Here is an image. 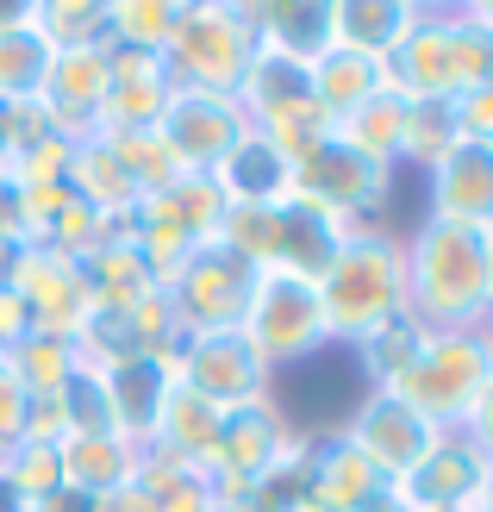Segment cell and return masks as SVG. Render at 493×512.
<instances>
[{"label": "cell", "instance_id": "53", "mask_svg": "<svg viewBox=\"0 0 493 512\" xmlns=\"http://www.w3.org/2000/svg\"><path fill=\"white\" fill-rule=\"evenodd\" d=\"M300 512H319V506H300Z\"/></svg>", "mask_w": 493, "mask_h": 512}, {"label": "cell", "instance_id": "18", "mask_svg": "<svg viewBox=\"0 0 493 512\" xmlns=\"http://www.w3.org/2000/svg\"><path fill=\"white\" fill-rule=\"evenodd\" d=\"M94 381H100V394H107L113 431H125L132 444H150V425H157L163 400L175 388L169 356H113V363H94Z\"/></svg>", "mask_w": 493, "mask_h": 512}, {"label": "cell", "instance_id": "28", "mask_svg": "<svg viewBox=\"0 0 493 512\" xmlns=\"http://www.w3.org/2000/svg\"><path fill=\"white\" fill-rule=\"evenodd\" d=\"M419 13H425L419 0H331V32H337V44L387 63L412 38Z\"/></svg>", "mask_w": 493, "mask_h": 512}, {"label": "cell", "instance_id": "16", "mask_svg": "<svg viewBox=\"0 0 493 512\" xmlns=\"http://www.w3.org/2000/svg\"><path fill=\"white\" fill-rule=\"evenodd\" d=\"M169 94H175V75L163 57L107 44V107H100L94 132H150L163 119Z\"/></svg>", "mask_w": 493, "mask_h": 512}, {"label": "cell", "instance_id": "48", "mask_svg": "<svg viewBox=\"0 0 493 512\" xmlns=\"http://www.w3.org/2000/svg\"><path fill=\"white\" fill-rule=\"evenodd\" d=\"M469 512H493V469H487V481H481V494H475V506Z\"/></svg>", "mask_w": 493, "mask_h": 512}, {"label": "cell", "instance_id": "50", "mask_svg": "<svg viewBox=\"0 0 493 512\" xmlns=\"http://www.w3.org/2000/svg\"><path fill=\"white\" fill-rule=\"evenodd\" d=\"M469 7H475V19H481L487 32H493V0H469Z\"/></svg>", "mask_w": 493, "mask_h": 512}, {"label": "cell", "instance_id": "3", "mask_svg": "<svg viewBox=\"0 0 493 512\" xmlns=\"http://www.w3.org/2000/svg\"><path fill=\"white\" fill-rule=\"evenodd\" d=\"M493 375V338L487 331H425L419 356L387 381V394H400L412 413L437 431H462L475 413V400Z\"/></svg>", "mask_w": 493, "mask_h": 512}, {"label": "cell", "instance_id": "43", "mask_svg": "<svg viewBox=\"0 0 493 512\" xmlns=\"http://www.w3.org/2000/svg\"><path fill=\"white\" fill-rule=\"evenodd\" d=\"M0 238H25V188L13 169H0Z\"/></svg>", "mask_w": 493, "mask_h": 512}, {"label": "cell", "instance_id": "44", "mask_svg": "<svg viewBox=\"0 0 493 512\" xmlns=\"http://www.w3.org/2000/svg\"><path fill=\"white\" fill-rule=\"evenodd\" d=\"M462 431H469V438L481 444V456L493 463V375H487V388H481V400H475V413H469V425H462Z\"/></svg>", "mask_w": 493, "mask_h": 512}, {"label": "cell", "instance_id": "49", "mask_svg": "<svg viewBox=\"0 0 493 512\" xmlns=\"http://www.w3.org/2000/svg\"><path fill=\"white\" fill-rule=\"evenodd\" d=\"M0 512H32V506H25V500H19V494L7 488V481H0Z\"/></svg>", "mask_w": 493, "mask_h": 512}, {"label": "cell", "instance_id": "33", "mask_svg": "<svg viewBox=\"0 0 493 512\" xmlns=\"http://www.w3.org/2000/svg\"><path fill=\"white\" fill-rule=\"evenodd\" d=\"M181 7H188V0H107V32L125 50H150V57H163L169 38H175V25H181Z\"/></svg>", "mask_w": 493, "mask_h": 512}, {"label": "cell", "instance_id": "42", "mask_svg": "<svg viewBox=\"0 0 493 512\" xmlns=\"http://www.w3.org/2000/svg\"><path fill=\"white\" fill-rule=\"evenodd\" d=\"M25 338H32V313L19 306L13 288H0V363H7V356H13Z\"/></svg>", "mask_w": 493, "mask_h": 512}, {"label": "cell", "instance_id": "22", "mask_svg": "<svg viewBox=\"0 0 493 512\" xmlns=\"http://www.w3.org/2000/svg\"><path fill=\"white\" fill-rule=\"evenodd\" d=\"M213 182L225 194V207H275V200L294 194V157L281 144H269L263 132H244L213 169Z\"/></svg>", "mask_w": 493, "mask_h": 512}, {"label": "cell", "instance_id": "21", "mask_svg": "<svg viewBox=\"0 0 493 512\" xmlns=\"http://www.w3.org/2000/svg\"><path fill=\"white\" fill-rule=\"evenodd\" d=\"M63 182H69V194L82 200L88 213H100L107 225H132V213H138V182H132V169L119 163V150H113V138L107 132H88V138H75L69 144V169H63Z\"/></svg>", "mask_w": 493, "mask_h": 512}, {"label": "cell", "instance_id": "5", "mask_svg": "<svg viewBox=\"0 0 493 512\" xmlns=\"http://www.w3.org/2000/svg\"><path fill=\"white\" fill-rule=\"evenodd\" d=\"M238 107H244V125H250V132H263L269 144H281L294 163L331 132V119H325V107H319V94H313V75H306V63L281 57V50H263V44H256L250 75L238 82Z\"/></svg>", "mask_w": 493, "mask_h": 512}, {"label": "cell", "instance_id": "37", "mask_svg": "<svg viewBox=\"0 0 493 512\" xmlns=\"http://www.w3.org/2000/svg\"><path fill=\"white\" fill-rule=\"evenodd\" d=\"M456 113H450V100H412V113H406V144H400V169H437V157L456 144Z\"/></svg>", "mask_w": 493, "mask_h": 512}, {"label": "cell", "instance_id": "47", "mask_svg": "<svg viewBox=\"0 0 493 512\" xmlns=\"http://www.w3.org/2000/svg\"><path fill=\"white\" fill-rule=\"evenodd\" d=\"M19 244H25V238H0V288H7V281H13V263H19Z\"/></svg>", "mask_w": 493, "mask_h": 512}, {"label": "cell", "instance_id": "31", "mask_svg": "<svg viewBox=\"0 0 493 512\" xmlns=\"http://www.w3.org/2000/svg\"><path fill=\"white\" fill-rule=\"evenodd\" d=\"M406 113H412V100L394 94V88H381L375 100H362L356 113H344L331 125L337 138H344L350 150H362L369 163H387V169H400V144H406Z\"/></svg>", "mask_w": 493, "mask_h": 512}, {"label": "cell", "instance_id": "2", "mask_svg": "<svg viewBox=\"0 0 493 512\" xmlns=\"http://www.w3.org/2000/svg\"><path fill=\"white\" fill-rule=\"evenodd\" d=\"M319 306H325L331 344H344V350L375 338L381 325L406 319V238L387 232L381 219L356 225L319 281Z\"/></svg>", "mask_w": 493, "mask_h": 512}, {"label": "cell", "instance_id": "29", "mask_svg": "<svg viewBox=\"0 0 493 512\" xmlns=\"http://www.w3.org/2000/svg\"><path fill=\"white\" fill-rule=\"evenodd\" d=\"M306 75H313V94H319V107H325L331 125L387 88V63L362 57V50H350V44H331L319 63H306Z\"/></svg>", "mask_w": 493, "mask_h": 512}, {"label": "cell", "instance_id": "38", "mask_svg": "<svg viewBox=\"0 0 493 512\" xmlns=\"http://www.w3.org/2000/svg\"><path fill=\"white\" fill-rule=\"evenodd\" d=\"M107 138H113V150H119V163L132 169L138 194H157V188L175 182V175H188V169L169 157V144L157 138V125H150V132H107Z\"/></svg>", "mask_w": 493, "mask_h": 512}, {"label": "cell", "instance_id": "41", "mask_svg": "<svg viewBox=\"0 0 493 512\" xmlns=\"http://www.w3.org/2000/svg\"><path fill=\"white\" fill-rule=\"evenodd\" d=\"M450 113H456V132H462V138L493 144V88H469V94H456V100H450Z\"/></svg>", "mask_w": 493, "mask_h": 512}, {"label": "cell", "instance_id": "6", "mask_svg": "<svg viewBox=\"0 0 493 512\" xmlns=\"http://www.w3.org/2000/svg\"><path fill=\"white\" fill-rule=\"evenodd\" d=\"M300 438L306 431L288 425V413L275 406V394L256 400V406H238V413H225V425H219V444H213V456H206V481L219 488L225 506L250 500L300 450Z\"/></svg>", "mask_w": 493, "mask_h": 512}, {"label": "cell", "instance_id": "25", "mask_svg": "<svg viewBox=\"0 0 493 512\" xmlns=\"http://www.w3.org/2000/svg\"><path fill=\"white\" fill-rule=\"evenodd\" d=\"M82 275H88L94 306H138V300L157 294V275L144 263L138 225H113V232L82 256Z\"/></svg>", "mask_w": 493, "mask_h": 512}, {"label": "cell", "instance_id": "19", "mask_svg": "<svg viewBox=\"0 0 493 512\" xmlns=\"http://www.w3.org/2000/svg\"><path fill=\"white\" fill-rule=\"evenodd\" d=\"M219 219H225V194L213 175H175L169 188L144 194L132 213L144 238H175V244H206L219 232Z\"/></svg>", "mask_w": 493, "mask_h": 512}, {"label": "cell", "instance_id": "52", "mask_svg": "<svg viewBox=\"0 0 493 512\" xmlns=\"http://www.w3.org/2000/svg\"><path fill=\"white\" fill-rule=\"evenodd\" d=\"M375 512H406V506H400V500H394V494H387V500H381V506H375Z\"/></svg>", "mask_w": 493, "mask_h": 512}, {"label": "cell", "instance_id": "9", "mask_svg": "<svg viewBox=\"0 0 493 512\" xmlns=\"http://www.w3.org/2000/svg\"><path fill=\"white\" fill-rule=\"evenodd\" d=\"M175 381L181 388H194L200 400H213L219 413H238V406H256L269 400L275 388V369L256 356V344L244 331H188V338L175 344Z\"/></svg>", "mask_w": 493, "mask_h": 512}, {"label": "cell", "instance_id": "14", "mask_svg": "<svg viewBox=\"0 0 493 512\" xmlns=\"http://www.w3.org/2000/svg\"><path fill=\"white\" fill-rule=\"evenodd\" d=\"M487 456L469 431H437V444L394 481V500L406 512H469L481 481H487Z\"/></svg>", "mask_w": 493, "mask_h": 512}, {"label": "cell", "instance_id": "54", "mask_svg": "<svg viewBox=\"0 0 493 512\" xmlns=\"http://www.w3.org/2000/svg\"><path fill=\"white\" fill-rule=\"evenodd\" d=\"M0 456H7V450H0Z\"/></svg>", "mask_w": 493, "mask_h": 512}, {"label": "cell", "instance_id": "36", "mask_svg": "<svg viewBox=\"0 0 493 512\" xmlns=\"http://www.w3.org/2000/svg\"><path fill=\"white\" fill-rule=\"evenodd\" d=\"M419 344H425V325L419 319H394V325H381L375 338H362L356 344V363H362V381H369V388H387V381H394L412 356H419Z\"/></svg>", "mask_w": 493, "mask_h": 512}, {"label": "cell", "instance_id": "46", "mask_svg": "<svg viewBox=\"0 0 493 512\" xmlns=\"http://www.w3.org/2000/svg\"><path fill=\"white\" fill-rule=\"evenodd\" d=\"M32 512H94V500H88V494H75V488H57L50 500H38Z\"/></svg>", "mask_w": 493, "mask_h": 512}, {"label": "cell", "instance_id": "1", "mask_svg": "<svg viewBox=\"0 0 493 512\" xmlns=\"http://www.w3.org/2000/svg\"><path fill=\"white\" fill-rule=\"evenodd\" d=\"M406 238V313L425 331H487L493 313V232L419 219Z\"/></svg>", "mask_w": 493, "mask_h": 512}, {"label": "cell", "instance_id": "20", "mask_svg": "<svg viewBox=\"0 0 493 512\" xmlns=\"http://www.w3.org/2000/svg\"><path fill=\"white\" fill-rule=\"evenodd\" d=\"M38 100L50 107V119H57L63 138H88L100 125V107H107V44L57 50V63H50Z\"/></svg>", "mask_w": 493, "mask_h": 512}, {"label": "cell", "instance_id": "24", "mask_svg": "<svg viewBox=\"0 0 493 512\" xmlns=\"http://www.w3.org/2000/svg\"><path fill=\"white\" fill-rule=\"evenodd\" d=\"M57 456H63V488L100 500L125 481H138L144 444H132L125 431H69V438H57Z\"/></svg>", "mask_w": 493, "mask_h": 512}, {"label": "cell", "instance_id": "40", "mask_svg": "<svg viewBox=\"0 0 493 512\" xmlns=\"http://www.w3.org/2000/svg\"><path fill=\"white\" fill-rule=\"evenodd\" d=\"M25 431H32V394H25V381L0 363V450H13Z\"/></svg>", "mask_w": 493, "mask_h": 512}, {"label": "cell", "instance_id": "7", "mask_svg": "<svg viewBox=\"0 0 493 512\" xmlns=\"http://www.w3.org/2000/svg\"><path fill=\"white\" fill-rule=\"evenodd\" d=\"M244 338L256 344V356H263L269 369L306 363V356L331 350L325 306H319V281L263 269V275H256V294H250V313H244Z\"/></svg>", "mask_w": 493, "mask_h": 512}, {"label": "cell", "instance_id": "8", "mask_svg": "<svg viewBox=\"0 0 493 512\" xmlns=\"http://www.w3.org/2000/svg\"><path fill=\"white\" fill-rule=\"evenodd\" d=\"M256 263H244L231 244L219 238H206L188 250V263L175 269L169 281V306H175V319L181 331H244V313H250V294H256Z\"/></svg>", "mask_w": 493, "mask_h": 512}, {"label": "cell", "instance_id": "32", "mask_svg": "<svg viewBox=\"0 0 493 512\" xmlns=\"http://www.w3.org/2000/svg\"><path fill=\"white\" fill-rule=\"evenodd\" d=\"M138 488L150 494L157 512H219V488L206 481V469H188V463H169V456H150L138 463Z\"/></svg>", "mask_w": 493, "mask_h": 512}, {"label": "cell", "instance_id": "45", "mask_svg": "<svg viewBox=\"0 0 493 512\" xmlns=\"http://www.w3.org/2000/svg\"><path fill=\"white\" fill-rule=\"evenodd\" d=\"M94 512H157V506H150V494L138 488V481H125V488L100 494V500H94Z\"/></svg>", "mask_w": 493, "mask_h": 512}, {"label": "cell", "instance_id": "23", "mask_svg": "<svg viewBox=\"0 0 493 512\" xmlns=\"http://www.w3.org/2000/svg\"><path fill=\"white\" fill-rule=\"evenodd\" d=\"M50 63H57V44H50L44 25H38V0L0 7V107L38 100Z\"/></svg>", "mask_w": 493, "mask_h": 512}, {"label": "cell", "instance_id": "34", "mask_svg": "<svg viewBox=\"0 0 493 512\" xmlns=\"http://www.w3.org/2000/svg\"><path fill=\"white\" fill-rule=\"evenodd\" d=\"M0 481L25 500L38 506L63 488V456H57V438H19L7 456H0Z\"/></svg>", "mask_w": 493, "mask_h": 512}, {"label": "cell", "instance_id": "35", "mask_svg": "<svg viewBox=\"0 0 493 512\" xmlns=\"http://www.w3.org/2000/svg\"><path fill=\"white\" fill-rule=\"evenodd\" d=\"M38 25L57 50H88V44H113L107 32V0H38Z\"/></svg>", "mask_w": 493, "mask_h": 512}, {"label": "cell", "instance_id": "39", "mask_svg": "<svg viewBox=\"0 0 493 512\" xmlns=\"http://www.w3.org/2000/svg\"><path fill=\"white\" fill-rule=\"evenodd\" d=\"M50 138H63V132H57V119H50L44 100H19V107H7V163L32 157V150L50 144Z\"/></svg>", "mask_w": 493, "mask_h": 512}, {"label": "cell", "instance_id": "12", "mask_svg": "<svg viewBox=\"0 0 493 512\" xmlns=\"http://www.w3.org/2000/svg\"><path fill=\"white\" fill-rule=\"evenodd\" d=\"M394 481H387L369 456H362L344 431H306V456H300V500L319 512H375Z\"/></svg>", "mask_w": 493, "mask_h": 512}, {"label": "cell", "instance_id": "51", "mask_svg": "<svg viewBox=\"0 0 493 512\" xmlns=\"http://www.w3.org/2000/svg\"><path fill=\"white\" fill-rule=\"evenodd\" d=\"M0 169H7V107H0Z\"/></svg>", "mask_w": 493, "mask_h": 512}, {"label": "cell", "instance_id": "11", "mask_svg": "<svg viewBox=\"0 0 493 512\" xmlns=\"http://www.w3.org/2000/svg\"><path fill=\"white\" fill-rule=\"evenodd\" d=\"M7 288L19 294V306L32 313V331H75L94 313V294H88V275H82V256H69L57 244H19V263Z\"/></svg>", "mask_w": 493, "mask_h": 512}, {"label": "cell", "instance_id": "26", "mask_svg": "<svg viewBox=\"0 0 493 512\" xmlns=\"http://www.w3.org/2000/svg\"><path fill=\"white\" fill-rule=\"evenodd\" d=\"M219 425H225V413L213 400H200L194 388H169V400H163V413H157V425H150V456H169V463H188V469H206V456H213V444H219Z\"/></svg>", "mask_w": 493, "mask_h": 512}, {"label": "cell", "instance_id": "27", "mask_svg": "<svg viewBox=\"0 0 493 512\" xmlns=\"http://www.w3.org/2000/svg\"><path fill=\"white\" fill-rule=\"evenodd\" d=\"M256 44L281 50V57H294V63H319L337 44L331 0H256Z\"/></svg>", "mask_w": 493, "mask_h": 512}, {"label": "cell", "instance_id": "30", "mask_svg": "<svg viewBox=\"0 0 493 512\" xmlns=\"http://www.w3.org/2000/svg\"><path fill=\"white\" fill-rule=\"evenodd\" d=\"M88 363H94V356H88V344L75 338V331H32V338L7 356V369L25 381V394H32V400L63 394Z\"/></svg>", "mask_w": 493, "mask_h": 512}, {"label": "cell", "instance_id": "17", "mask_svg": "<svg viewBox=\"0 0 493 512\" xmlns=\"http://www.w3.org/2000/svg\"><path fill=\"white\" fill-rule=\"evenodd\" d=\"M425 194H431V219H450V225H475V232H493V144L481 138H456L437 169L425 175Z\"/></svg>", "mask_w": 493, "mask_h": 512}, {"label": "cell", "instance_id": "15", "mask_svg": "<svg viewBox=\"0 0 493 512\" xmlns=\"http://www.w3.org/2000/svg\"><path fill=\"white\" fill-rule=\"evenodd\" d=\"M337 431H344V438L369 456L387 481H400L437 444V425H425L400 394H387V388H362V400L350 406V419L337 425Z\"/></svg>", "mask_w": 493, "mask_h": 512}, {"label": "cell", "instance_id": "10", "mask_svg": "<svg viewBox=\"0 0 493 512\" xmlns=\"http://www.w3.org/2000/svg\"><path fill=\"white\" fill-rule=\"evenodd\" d=\"M394 182H400V169L369 163L337 132H325L294 163V194L319 200V207H331L337 219H350V225H375V213H387V200H394Z\"/></svg>", "mask_w": 493, "mask_h": 512}, {"label": "cell", "instance_id": "13", "mask_svg": "<svg viewBox=\"0 0 493 512\" xmlns=\"http://www.w3.org/2000/svg\"><path fill=\"white\" fill-rule=\"evenodd\" d=\"M244 132L250 125H244L238 94H200V88H175L157 119V138L169 144V157L188 175H213Z\"/></svg>", "mask_w": 493, "mask_h": 512}, {"label": "cell", "instance_id": "4", "mask_svg": "<svg viewBox=\"0 0 493 512\" xmlns=\"http://www.w3.org/2000/svg\"><path fill=\"white\" fill-rule=\"evenodd\" d=\"M163 63L175 88L238 94V82L256 63V0H188Z\"/></svg>", "mask_w": 493, "mask_h": 512}]
</instances>
